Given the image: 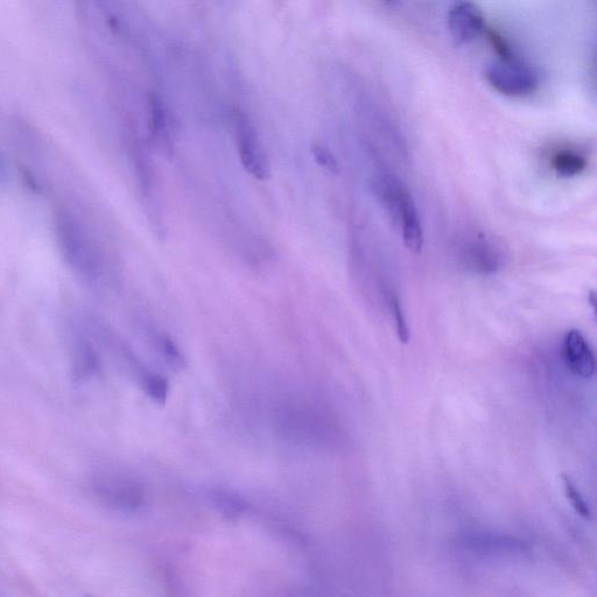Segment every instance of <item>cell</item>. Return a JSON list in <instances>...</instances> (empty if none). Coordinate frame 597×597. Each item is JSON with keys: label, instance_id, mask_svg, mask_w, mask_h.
<instances>
[{"label": "cell", "instance_id": "17", "mask_svg": "<svg viewBox=\"0 0 597 597\" xmlns=\"http://www.w3.org/2000/svg\"><path fill=\"white\" fill-rule=\"evenodd\" d=\"M391 312L393 319H395L396 333L398 340L402 343H409L410 341V328L407 325L406 316L400 300L397 296H393L390 300Z\"/></svg>", "mask_w": 597, "mask_h": 597}, {"label": "cell", "instance_id": "7", "mask_svg": "<svg viewBox=\"0 0 597 597\" xmlns=\"http://www.w3.org/2000/svg\"><path fill=\"white\" fill-rule=\"evenodd\" d=\"M104 496L123 505H135L142 500L143 490L136 482L121 477H105L98 484Z\"/></svg>", "mask_w": 597, "mask_h": 597}, {"label": "cell", "instance_id": "1", "mask_svg": "<svg viewBox=\"0 0 597 597\" xmlns=\"http://www.w3.org/2000/svg\"><path fill=\"white\" fill-rule=\"evenodd\" d=\"M273 427L287 444L308 448L327 444L329 426L318 407L306 399H287L277 405L272 416Z\"/></svg>", "mask_w": 597, "mask_h": 597}, {"label": "cell", "instance_id": "19", "mask_svg": "<svg viewBox=\"0 0 597 597\" xmlns=\"http://www.w3.org/2000/svg\"><path fill=\"white\" fill-rule=\"evenodd\" d=\"M588 301H589V304L592 305V307H593V309L595 311V309H596V296H595V292L594 291L589 292V294H588Z\"/></svg>", "mask_w": 597, "mask_h": 597}, {"label": "cell", "instance_id": "9", "mask_svg": "<svg viewBox=\"0 0 597 597\" xmlns=\"http://www.w3.org/2000/svg\"><path fill=\"white\" fill-rule=\"evenodd\" d=\"M151 342L168 367L178 371L185 369L186 360L184 354L181 353V350L170 336L163 333L152 332Z\"/></svg>", "mask_w": 597, "mask_h": 597}, {"label": "cell", "instance_id": "13", "mask_svg": "<svg viewBox=\"0 0 597 597\" xmlns=\"http://www.w3.org/2000/svg\"><path fill=\"white\" fill-rule=\"evenodd\" d=\"M467 254L472 258V261L481 265L493 266L497 263V251L482 235L470 238L466 244Z\"/></svg>", "mask_w": 597, "mask_h": 597}, {"label": "cell", "instance_id": "12", "mask_svg": "<svg viewBox=\"0 0 597 597\" xmlns=\"http://www.w3.org/2000/svg\"><path fill=\"white\" fill-rule=\"evenodd\" d=\"M150 105V131L153 140L164 147L170 144L168 137L166 111L160 98L152 95L149 100Z\"/></svg>", "mask_w": 597, "mask_h": 597}, {"label": "cell", "instance_id": "8", "mask_svg": "<svg viewBox=\"0 0 597 597\" xmlns=\"http://www.w3.org/2000/svg\"><path fill=\"white\" fill-rule=\"evenodd\" d=\"M551 165L559 177L574 178L586 171L587 160L581 153L565 149L553 154Z\"/></svg>", "mask_w": 597, "mask_h": 597}, {"label": "cell", "instance_id": "2", "mask_svg": "<svg viewBox=\"0 0 597 597\" xmlns=\"http://www.w3.org/2000/svg\"><path fill=\"white\" fill-rule=\"evenodd\" d=\"M484 76L491 88L509 97L529 96L539 86L536 70L517 58L490 62L484 69Z\"/></svg>", "mask_w": 597, "mask_h": 597}, {"label": "cell", "instance_id": "15", "mask_svg": "<svg viewBox=\"0 0 597 597\" xmlns=\"http://www.w3.org/2000/svg\"><path fill=\"white\" fill-rule=\"evenodd\" d=\"M213 501L224 514L227 515H238L245 509V503L242 498L235 494L229 493V491L217 489L212 493Z\"/></svg>", "mask_w": 597, "mask_h": 597}, {"label": "cell", "instance_id": "5", "mask_svg": "<svg viewBox=\"0 0 597 597\" xmlns=\"http://www.w3.org/2000/svg\"><path fill=\"white\" fill-rule=\"evenodd\" d=\"M463 549L488 556H521L529 552V545L521 538L500 532L468 531L460 537Z\"/></svg>", "mask_w": 597, "mask_h": 597}, {"label": "cell", "instance_id": "18", "mask_svg": "<svg viewBox=\"0 0 597 597\" xmlns=\"http://www.w3.org/2000/svg\"><path fill=\"white\" fill-rule=\"evenodd\" d=\"M312 154L316 163L325 168L328 172L334 174L340 172L339 161H337L334 154L330 152L327 147L320 144H314L312 146Z\"/></svg>", "mask_w": 597, "mask_h": 597}, {"label": "cell", "instance_id": "11", "mask_svg": "<svg viewBox=\"0 0 597 597\" xmlns=\"http://www.w3.org/2000/svg\"><path fill=\"white\" fill-rule=\"evenodd\" d=\"M140 388L146 393V396L151 398L153 402L159 405H164L170 393V384L164 376L146 369L143 375L138 378Z\"/></svg>", "mask_w": 597, "mask_h": 597}, {"label": "cell", "instance_id": "6", "mask_svg": "<svg viewBox=\"0 0 597 597\" xmlns=\"http://www.w3.org/2000/svg\"><path fill=\"white\" fill-rule=\"evenodd\" d=\"M564 360L575 376L589 379L595 375L596 358L591 344L578 329H571L564 339Z\"/></svg>", "mask_w": 597, "mask_h": 597}, {"label": "cell", "instance_id": "10", "mask_svg": "<svg viewBox=\"0 0 597 597\" xmlns=\"http://www.w3.org/2000/svg\"><path fill=\"white\" fill-rule=\"evenodd\" d=\"M74 348L75 376L81 381L95 375L98 370V360L93 347L87 341L79 340Z\"/></svg>", "mask_w": 597, "mask_h": 597}, {"label": "cell", "instance_id": "3", "mask_svg": "<svg viewBox=\"0 0 597 597\" xmlns=\"http://www.w3.org/2000/svg\"><path fill=\"white\" fill-rule=\"evenodd\" d=\"M235 124L238 152H240L244 170L257 180L269 179V161L266 159L254 124L245 112H237Z\"/></svg>", "mask_w": 597, "mask_h": 597}, {"label": "cell", "instance_id": "16", "mask_svg": "<svg viewBox=\"0 0 597 597\" xmlns=\"http://www.w3.org/2000/svg\"><path fill=\"white\" fill-rule=\"evenodd\" d=\"M484 35H486L491 47L494 48V51L498 55V60L510 61L516 59L515 52L512 51L507 39L500 32L496 31L495 28L487 27Z\"/></svg>", "mask_w": 597, "mask_h": 597}, {"label": "cell", "instance_id": "4", "mask_svg": "<svg viewBox=\"0 0 597 597\" xmlns=\"http://www.w3.org/2000/svg\"><path fill=\"white\" fill-rule=\"evenodd\" d=\"M448 31L456 46H466L476 41L487 30L483 13L473 3L456 2L448 11Z\"/></svg>", "mask_w": 597, "mask_h": 597}, {"label": "cell", "instance_id": "14", "mask_svg": "<svg viewBox=\"0 0 597 597\" xmlns=\"http://www.w3.org/2000/svg\"><path fill=\"white\" fill-rule=\"evenodd\" d=\"M561 480H563L567 500L571 502L575 512H577V514L582 518L591 519V508H589V505L587 504L584 496L581 495L578 488L575 487L571 477L567 475H561Z\"/></svg>", "mask_w": 597, "mask_h": 597}]
</instances>
